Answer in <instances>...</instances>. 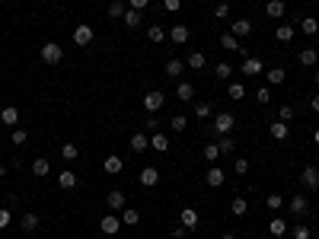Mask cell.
Returning <instances> with one entry per match:
<instances>
[{
    "mask_svg": "<svg viewBox=\"0 0 319 239\" xmlns=\"http://www.w3.org/2000/svg\"><path fill=\"white\" fill-rule=\"evenodd\" d=\"M38 54H42L45 64H61V58H64V48H61L58 42H45L42 48H38Z\"/></svg>",
    "mask_w": 319,
    "mask_h": 239,
    "instance_id": "obj_1",
    "label": "cell"
},
{
    "mask_svg": "<svg viewBox=\"0 0 319 239\" xmlns=\"http://www.w3.org/2000/svg\"><path fill=\"white\" fill-rule=\"evenodd\" d=\"M233 128H236V118H233L230 112H220V115L214 118V131L220 134V137H223V134H233Z\"/></svg>",
    "mask_w": 319,
    "mask_h": 239,
    "instance_id": "obj_2",
    "label": "cell"
},
{
    "mask_svg": "<svg viewBox=\"0 0 319 239\" xmlns=\"http://www.w3.org/2000/svg\"><path fill=\"white\" fill-rule=\"evenodd\" d=\"M287 210H290L294 217H303V214L310 210V198H307V195H290V198H287Z\"/></svg>",
    "mask_w": 319,
    "mask_h": 239,
    "instance_id": "obj_3",
    "label": "cell"
},
{
    "mask_svg": "<svg viewBox=\"0 0 319 239\" xmlns=\"http://www.w3.org/2000/svg\"><path fill=\"white\" fill-rule=\"evenodd\" d=\"M93 38H96V32H93V26L80 23L77 29H73V45H80V48H83V45H90Z\"/></svg>",
    "mask_w": 319,
    "mask_h": 239,
    "instance_id": "obj_4",
    "label": "cell"
},
{
    "mask_svg": "<svg viewBox=\"0 0 319 239\" xmlns=\"http://www.w3.org/2000/svg\"><path fill=\"white\" fill-rule=\"evenodd\" d=\"M121 227H125V223H121V217H115V214H106L103 220H99V230H103L106 236H115Z\"/></svg>",
    "mask_w": 319,
    "mask_h": 239,
    "instance_id": "obj_5",
    "label": "cell"
},
{
    "mask_svg": "<svg viewBox=\"0 0 319 239\" xmlns=\"http://www.w3.org/2000/svg\"><path fill=\"white\" fill-rule=\"evenodd\" d=\"M163 102H166V96H163L160 90H150V93H147L144 96V108H147V112H160V108H163Z\"/></svg>",
    "mask_w": 319,
    "mask_h": 239,
    "instance_id": "obj_6",
    "label": "cell"
},
{
    "mask_svg": "<svg viewBox=\"0 0 319 239\" xmlns=\"http://www.w3.org/2000/svg\"><path fill=\"white\" fill-rule=\"evenodd\" d=\"M188 35H192V32H188V26H185V23H176L173 29H169V42H173V45H185V42H188Z\"/></svg>",
    "mask_w": 319,
    "mask_h": 239,
    "instance_id": "obj_7",
    "label": "cell"
},
{
    "mask_svg": "<svg viewBox=\"0 0 319 239\" xmlns=\"http://www.w3.org/2000/svg\"><path fill=\"white\" fill-rule=\"evenodd\" d=\"M179 223L188 230V233H192V230L198 227V210H195V207H182V214H179Z\"/></svg>",
    "mask_w": 319,
    "mask_h": 239,
    "instance_id": "obj_8",
    "label": "cell"
},
{
    "mask_svg": "<svg viewBox=\"0 0 319 239\" xmlns=\"http://www.w3.org/2000/svg\"><path fill=\"white\" fill-rule=\"evenodd\" d=\"M268 134H271V140H287V134H290L287 121H271V125H268Z\"/></svg>",
    "mask_w": 319,
    "mask_h": 239,
    "instance_id": "obj_9",
    "label": "cell"
},
{
    "mask_svg": "<svg viewBox=\"0 0 319 239\" xmlns=\"http://www.w3.org/2000/svg\"><path fill=\"white\" fill-rule=\"evenodd\" d=\"M157 182H160V169H153V166L141 169V185H144V188H153Z\"/></svg>",
    "mask_w": 319,
    "mask_h": 239,
    "instance_id": "obj_10",
    "label": "cell"
},
{
    "mask_svg": "<svg viewBox=\"0 0 319 239\" xmlns=\"http://www.w3.org/2000/svg\"><path fill=\"white\" fill-rule=\"evenodd\" d=\"M205 182L211 188H220L223 182H227V172H223V169H217V166H211V169H208V175H205Z\"/></svg>",
    "mask_w": 319,
    "mask_h": 239,
    "instance_id": "obj_11",
    "label": "cell"
},
{
    "mask_svg": "<svg viewBox=\"0 0 319 239\" xmlns=\"http://www.w3.org/2000/svg\"><path fill=\"white\" fill-rule=\"evenodd\" d=\"M249 32H252V23H249V19H233V26H230V35L246 38Z\"/></svg>",
    "mask_w": 319,
    "mask_h": 239,
    "instance_id": "obj_12",
    "label": "cell"
},
{
    "mask_svg": "<svg viewBox=\"0 0 319 239\" xmlns=\"http://www.w3.org/2000/svg\"><path fill=\"white\" fill-rule=\"evenodd\" d=\"M106 204H108V210H125V191L112 188V191H108V198H106Z\"/></svg>",
    "mask_w": 319,
    "mask_h": 239,
    "instance_id": "obj_13",
    "label": "cell"
},
{
    "mask_svg": "<svg viewBox=\"0 0 319 239\" xmlns=\"http://www.w3.org/2000/svg\"><path fill=\"white\" fill-rule=\"evenodd\" d=\"M300 182H303L307 188H319V169H316V166H307V169L300 172Z\"/></svg>",
    "mask_w": 319,
    "mask_h": 239,
    "instance_id": "obj_14",
    "label": "cell"
},
{
    "mask_svg": "<svg viewBox=\"0 0 319 239\" xmlns=\"http://www.w3.org/2000/svg\"><path fill=\"white\" fill-rule=\"evenodd\" d=\"M284 13H287L284 0H268V3H265V16H271V19H281Z\"/></svg>",
    "mask_w": 319,
    "mask_h": 239,
    "instance_id": "obj_15",
    "label": "cell"
},
{
    "mask_svg": "<svg viewBox=\"0 0 319 239\" xmlns=\"http://www.w3.org/2000/svg\"><path fill=\"white\" fill-rule=\"evenodd\" d=\"M176 99L192 102V99H195V86H192V83H185V80H179V83H176Z\"/></svg>",
    "mask_w": 319,
    "mask_h": 239,
    "instance_id": "obj_16",
    "label": "cell"
},
{
    "mask_svg": "<svg viewBox=\"0 0 319 239\" xmlns=\"http://www.w3.org/2000/svg\"><path fill=\"white\" fill-rule=\"evenodd\" d=\"M121 166H125V163H121V156H115V153H108L106 160H103V169L108 175H118L121 172Z\"/></svg>",
    "mask_w": 319,
    "mask_h": 239,
    "instance_id": "obj_17",
    "label": "cell"
},
{
    "mask_svg": "<svg viewBox=\"0 0 319 239\" xmlns=\"http://www.w3.org/2000/svg\"><path fill=\"white\" fill-rule=\"evenodd\" d=\"M58 185L64 188V191H73V188H77V172H71V169L58 172Z\"/></svg>",
    "mask_w": 319,
    "mask_h": 239,
    "instance_id": "obj_18",
    "label": "cell"
},
{
    "mask_svg": "<svg viewBox=\"0 0 319 239\" xmlns=\"http://www.w3.org/2000/svg\"><path fill=\"white\" fill-rule=\"evenodd\" d=\"M240 70H243V73H249V77H259V73H262V61L249 54V58L243 61V67H240Z\"/></svg>",
    "mask_w": 319,
    "mask_h": 239,
    "instance_id": "obj_19",
    "label": "cell"
},
{
    "mask_svg": "<svg viewBox=\"0 0 319 239\" xmlns=\"http://www.w3.org/2000/svg\"><path fill=\"white\" fill-rule=\"evenodd\" d=\"M51 172V163L45 160V156H38V160H32V175L35 179H45V175Z\"/></svg>",
    "mask_w": 319,
    "mask_h": 239,
    "instance_id": "obj_20",
    "label": "cell"
},
{
    "mask_svg": "<svg viewBox=\"0 0 319 239\" xmlns=\"http://www.w3.org/2000/svg\"><path fill=\"white\" fill-rule=\"evenodd\" d=\"M121 23H125L128 29H138V26L144 23V13H141V10H125V16H121Z\"/></svg>",
    "mask_w": 319,
    "mask_h": 239,
    "instance_id": "obj_21",
    "label": "cell"
},
{
    "mask_svg": "<svg viewBox=\"0 0 319 239\" xmlns=\"http://www.w3.org/2000/svg\"><path fill=\"white\" fill-rule=\"evenodd\" d=\"M294 35H297V29L290 23H281L275 29V38H278V42H294Z\"/></svg>",
    "mask_w": 319,
    "mask_h": 239,
    "instance_id": "obj_22",
    "label": "cell"
},
{
    "mask_svg": "<svg viewBox=\"0 0 319 239\" xmlns=\"http://www.w3.org/2000/svg\"><path fill=\"white\" fill-rule=\"evenodd\" d=\"M0 121H3L6 128H16V121H19V108H16V105H6L3 112H0Z\"/></svg>",
    "mask_w": 319,
    "mask_h": 239,
    "instance_id": "obj_23",
    "label": "cell"
},
{
    "mask_svg": "<svg viewBox=\"0 0 319 239\" xmlns=\"http://www.w3.org/2000/svg\"><path fill=\"white\" fill-rule=\"evenodd\" d=\"M38 223H42V220H38V214H32V210H29V214H23L19 227H23V233H35V230H38Z\"/></svg>",
    "mask_w": 319,
    "mask_h": 239,
    "instance_id": "obj_24",
    "label": "cell"
},
{
    "mask_svg": "<svg viewBox=\"0 0 319 239\" xmlns=\"http://www.w3.org/2000/svg\"><path fill=\"white\" fill-rule=\"evenodd\" d=\"M147 147H150V137H147V134H141V131H134L131 134V150H134V153H144Z\"/></svg>",
    "mask_w": 319,
    "mask_h": 239,
    "instance_id": "obj_25",
    "label": "cell"
},
{
    "mask_svg": "<svg viewBox=\"0 0 319 239\" xmlns=\"http://www.w3.org/2000/svg\"><path fill=\"white\" fill-rule=\"evenodd\" d=\"M182 70H185V61H179V58H173V61H166V77H173V80H179V77H182Z\"/></svg>",
    "mask_w": 319,
    "mask_h": 239,
    "instance_id": "obj_26",
    "label": "cell"
},
{
    "mask_svg": "<svg viewBox=\"0 0 319 239\" xmlns=\"http://www.w3.org/2000/svg\"><path fill=\"white\" fill-rule=\"evenodd\" d=\"M230 214L233 217H246L249 214V201L246 198H233V201H230Z\"/></svg>",
    "mask_w": 319,
    "mask_h": 239,
    "instance_id": "obj_27",
    "label": "cell"
},
{
    "mask_svg": "<svg viewBox=\"0 0 319 239\" xmlns=\"http://www.w3.org/2000/svg\"><path fill=\"white\" fill-rule=\"evenodd\" d=\"M150 147L157 150V153H166V150H169V137H166V134H160V131H153L150 134Z\"/></svg>",
    "mask_w": 319,
    "mask_h": 239,
    "instance_id": "obj_28",
    "label": "cell"
},
{
    "mask_svg": "<svg viewBox=\"0 0 319 239\" xmlns=\"http://www.w3.org/2000/svg\"><path fill=\"white\" fill-rule=\"evenodd\" d=\"M265 77H268L271 86H278V83H284V80H287V70H284V67H271V70H265Z\"/></svg>",
    "mask_w": 319,
    "mask_h": 239,
    "instance_id": "obj_29",
    "label": "cell"
},
{
    "mask_svg": "<svg viewBox=\"0 0 319 239\" xmlns=\"http://www.w3.org/2000/svg\"><path fill=\"white\" fill-rule=\"evenodd\" d=\"M316 61H319V51H316V48H303V51H300V64L303 67H316Z\"/></svg>",
    "mask_w": 319,
    "mask_h": 239,
    "instance_id": "obj_30",
    "label": "cell"
},
{
    "mask_svg": "<svg viewBox=\"0 0 319 239\" xmlns=\"http://www.w3.org/2000/svg\"><path fill=\"white\" fill-rule=\"evenodd\" d=\"M121 223H125V227H138V223H141V214L134 207H125V210H121Z\"/></svg>",
    "mask_w": 319,
    "mask_h": 239,
    "instance_id": "obj_31",
    "label": "cell"
},
{
    "mask_svg": "<svg viewBox=\"0 0 319 239\" xmlns=\"http://www.w3.org/2000/svg\"><path fill=\"white\" fill-rule=\"evenodd\" d=\"M220 48H223V51H243L240 38H236V35H230V32H227V35L220 38Z\"/></svg>",
    "mask_w": 319,
    "mask_h": 239,
    "instance_id": "obj_32",
    "label": "cell"
},
{
    "mask_svg": "<svg viewBox=\"0 0 319 239\" xmlns=\"http://www.w3.org/2000/svg\"><path fill=\"white\" fill-rule=\"evenodd\" d=\"M300 32H307V35H319V19H313V16L300 19Z\"/></svg>",
    "mask_w": 319,
    "mask_h": 239,
    "instance_id": "obj_33",
    "label": "cell"
},
{
    "mask_svg": "<svg viewBox=\"0 0 319 239\" xmlns=\"http://www.w3.org/2000/svg\"><path fill=\"white\" fill-rule=\"evenodd\" d=\"M268 230H271V236H284V233H287V220H281V217H271Z\"/></svg>",
    "mask_w": 319,
    "mask_h": 239,
    "instance_id": "obj_34",
    "label": "cell"
},
{
    "mask_svg": "<svg viewBox=\"0 0 319 239\" xmlns=\"http://www.w3.org/2000/svg\"><path fill=\"white\" fill-rule=\"evenodd\" d=\"M147 38H150V42H163V38H166V29H163L160 23L147 26Z\"/></svg>",
    "mask_w": 319,
    "mask_h": 239,
    "instance_id": "obj_35",
    "label": "cell"
},
{
    "mask_svg": "<svg viewBox=\"0 0 319 239\" xmlns=\"http://www.w3.org/2000/svg\"><path fill=\"white\" fill-rule=\"evenodd\" d=\"M185 64L192 67V70H201V67H205L208 61H205V54H201V51H192V54H188V61H185Z\"/></svg>",
    "mask_w": 319,
    "mask_h": 239,
    "instance_id": "obj_36",
    "label": "cell"
},
{
    "mask_svg": "<svg viewBox=\"0 0 319 239\" xmlns=\"http://www.w3.org/2000/svg\"><path fill=\"white\" fill-rule=\"evenodd\" d=\"M214 77H217V80H230V77H233V67H230L227 61H220V64L214 67Z\"/></svg>",
    "mask_w": 319,
    "mask_h": 239,
    "instance_id": "obj_37",
    "label": "cell"
},
{
    "mask_svg": "<svg viewBox=\"0 0 319 239\" xmlns=\"http://www.w3.org/2000/svg\"><path fill=\"white\" fill-rule=\"evenodd\" d=\"M227 96H230V99H236V102H240L243 96H246V86H243V83H236V80H233V83L227 86Z\"/></svg>",
    "mask_w": 319,
    "mask_h": 239,
    "instance_id": "obj_38",
    "label": "cell"
},
{
    "mask_svg": "<svg viewBox=\"0 0 319 239\" xmlns=\"http://www.w3.org/2000/svg\"><path fill=\"white\" fill-rule=\"evenodd\" d=\"M185 125H188V118H185V115H173V118H169V128H173L176 134H182V131H185Z\"/></svg>",
    "mask_w": 319,
    "mask_h": 239,
    "instance_id": "obj_39",
    "label": "cell"
},
{
    "mask_svg": "<svg viewBox=\"0 0 319 239\" xmlns=\"http://www.w3.org/2000/svg\"><path fill=\"white\" fill-rule=\"evenodd\" d=\"M108 16L121 19V16H125V3H121V0H112V3H108Z\"/></svg>",
    "mask_w": 319,
    "mask_h": 239,
    "instance_id": "obj_40",
    "label": "cell"
},
{
    "mask_svg": "<svg viewBox=\"0 0 319 239\" xmlns=\"http://www.w3.org/2000/svg\"><path fill=\"white\" fill-rule=\"evenodd\" d=\"M61 156H64V160H77V156H80L77 143H64V147H61Z\"/></svg>",
    "mask_w": 319,
    "mask_h": 239,
    "instance_id": "obj_41",
    "label": "cell"
},
{
    "mask_svg": "<svg viewBox=\"0 0 319 239\" xmlns=\"http://www.w3.org/2000/svg\"><path fill=\"white\" fill-rule=\"evenodd\" d=\"M255 102H259V105H268L271 102V90L268 86H259V90H255Z\"/></svg>",
    "mask_w": 319,
    "mask_h": 239,
    "instance_id": "obj_42",
    "label": "cell"
},
{
    "mask_svg": "<svg viewBox=\"0 0 319 239\" xmlns=\"http://www.w3.org/2000/svg\"><path fill=\"white\" fill-rule=\"evenodd\" d=\"M233 172H236V175H246V172H249V160H246V156H236Z\"/></svg>",
    "mask_w": 319,
    "mask_h": 239,
    "instance_id": "obj_43",
    "label": "cell"
},
{
    "mask_svg": "<svg viewBox=\"0 0 319 239\" xmlns=\"http://www.w3.org/2000/svg\"><path fill=\"white\" fill-rule=\"evenodd\" d=\"M217 147H220V153H233V150H236V143H233V137H230V134H223Z\"/></svg>",
    "mask_w": 319,
    "mask_h": 239,
    "instance_id": "obj_44",
    "label": "cell"
},
{
    "mask_svg": "<svg viewBox=\"0 0 319 239\" xmlns=\"http://www.w3.org/2000/svg\"><path fill=\"white\" fill-rule=\"evenodd\" d=\"M310 236H313V230H310L307 223H297L294 227V239H310Z\"/></svg>",
    "mask_w": 319,
    "mask_h": 239,
    "instance_id": "obj_45",
    "label": "cell"
},
{
    "mask_svg": "<svg viewBox=\"0 0 319 239\" xmlns=\"http://www.w3.org/2000/svg\"><path fill=\"white\" fill-rule=\"evenodd\" d=\"M217 156H220V147H217V143H208V147H205V160H208V163H214Z\"/></svg>",
    "mask_w": 319,
    "mask_h": 239,
    "instance_id": "obj_46",
    "label": "cell"
},
{
    "mask_svg": "<svg viewBox=\"0 0 319 239\" xmlns=\"http://www.w3.org/2000/svg\"><path fill=\"white\" fill-rule=\"evenodd\" d=\"M265 204H268L271 210H281V207H284V198H281V195H268V198H265Z\"/></svg>",
    "mask_w": 319,
    "mask_h": 239,
    "instance_id": "obj_47",
    "label": "cell"
},
{
    "mask_svg": "<svg viewBox=\"0 0 319 239\" xmlns=\"http://www.w3.org/2000/svg\"><path fill=\"white\" fill-rule=\"evenodd\" d=\"M13 223V214H10V207H0V230H6Z\"/></svg>",
    "mask_w": 319,
    "mask_h": 239,
    "instance_id": "obj_48",
    "label": "cell"
},
{
    "mask_svg": "<svg viewBox=\"0 0 319 239\" xmlns=\"http://www.w3.org/2000/svg\"><path fill=\"white\" fill-rule=\"evenodd\" d=\"M230 16V3H217L214 6V19H227Z\"/></svg>",
    "mask_w": 319,
    "mask_h": 239,
    "instance_id": "obj_49",
    "label": "cell"
},
{
    "mask_svg": "<svg viewBox=\"0 0 319 239\" xmlns=\"http://www.w3.org/2000/svg\"><path fill=\"white\" fill-rule=\"evenodd\" d=\"M195 115H198V118H208V115H211V105H208V102H195Z\"/></svg>",
    "mask_w": 319,
    "mask_h": 239,
    "instance_id": "obj_50",
    "label": "cell"
},
{
    "mask_svg": "<svg viewBox=\"0 0 319 239\" xmlns=\"http://www.w3.org/2000/svg\"><path fill=\"white\" fill-rule=\"evenodd\" d=\"M290 118H294V108H290V105H281V108H278V121H290Z\"/></svg>",
    "mask_w": 319,
    "mask_h": 239,
    "instance_id": "obj_51",
    "label": "cell"
},
{
    "mask_svg": "<svg viewBox=\"0 0 319 239\" xmlns=\"http://www.w3.org/2000/svg\"><path fill=\"white\" fill-rule=\"evenodd\" d=\"M26 140H29V134H26L23 128H16V131H13V143H16V147H23Z\"/></svg>",
    "mask_w": 319,
    "mask_h": 239,
    "instance_id": "obj_52",
    "label": "cell"
},
{
    "mask_svg": "<svg viewBox=\"0 0 319 239\" xmlns=\"http://www.w3.org/2000/svg\"><path fill=\"white\" fill-rule=\"evenodd\" d=\"M128 3H131V10H141V13H144V10H147V3H150V0H128Z\"/></svg>",
    "mask_w": 319,
    "mask_h": 239,
    "instance_id": "obj_53",
    "label": "cell"
},
{
    "mask_svg": "<svg viewBox=\"0 0 319 239\" xmlns=\"http://www.w3.org/2000/svg\"><path fill=\"white\" fill-rule=\"evenodd\" d=\"M163 6H166L169 13H176V10H179V6H182V0H163Z\"/></svg>",
    "mask_w": 319,
    "mask_h": 239,
    "instance_id": "obj_54",
    "label": "cell"
},
{
    "mask_svg": "<svg viewBox=\"0 0 319 239\" xmlns=\"http://www.w3.org/2000/svg\"><path fill=\"white\" fill-rule=\"evenodd\" d=\"M185 233H188V230L182 227V223H179V227H173V239H182V236H185Z\"/></svg>",
    "mask_w": 319,
    "mask_h": 239,
    "instance_id": "obj_55",
    "label": "cell"
},
{
    "mask_svg": "<svg viewBox=\"0 0 319 239\" xmlns=\"http://www.w3.org/2000/svg\"><path fill=\"white\" fill-rule=\"evenodd\" d=\"M310 105H313V112H319V93L313 96V99H310Z\"/></svg>",
    "mask_w": 319,
    "mask_h": 239,
    "instance_id": "obj_56",
    "label": "cell"
},
{
    "mask_svg": "<svg viewBox=\"0 0 319 239\" xmlns=\"http://www.w3.org/2000/svg\"><path fill=\"white\" fill-rule=\"evenodd\" d=\"M220 239H236V236H233V233H223V236H220Z\"/></svg>",
    "mask_w": 319,
    "mask_h": 239,
    "instance_id": "obj_57",
    "label": "cell"
},
{
    "mask_svg": "<svg viewBox=\"0 0 319 239\" xmlns=\"http://www.w3.org/2000/svg\"><path fill=\"white\" fill-rule=\"evenodd\" d=\"M313 140H316V143H319V128H316V131H313Z\"/></svg>",
    "mask_w": 319,
    "mask_h": 239,
    "instance_id": "obj_58",
    "label": "cell"
},
{
    "mask_svg": "<svg viewBox=\"0 0 319 239\" xmlns=\"http://www.w3.org/2000/svg\"><path fill=\"white\" fill-rule=\"evenodd\" d=\"M3 175H6V166H0V179H3Z\"/></svg>",
    "mask_w": 319,
    "mask_h": 239,
    "instance_id": "obj_59",
    "label": "cell"
},
{
    "mask_svg": "<svg viewBox=\"0 0 319 239\" xmlns=\"http://www.w3.org/2000/svg\"><path fill=\"white\" fill-rule=\"evenodd\" d=\"M313 80H316V86H319V70H316V77H313Z\"/></svg>",
    "mask_w": 319,
    "mask_h": 239,
    "instance_id": "obj_60",
    "label": "cell"
}]
</instances>
